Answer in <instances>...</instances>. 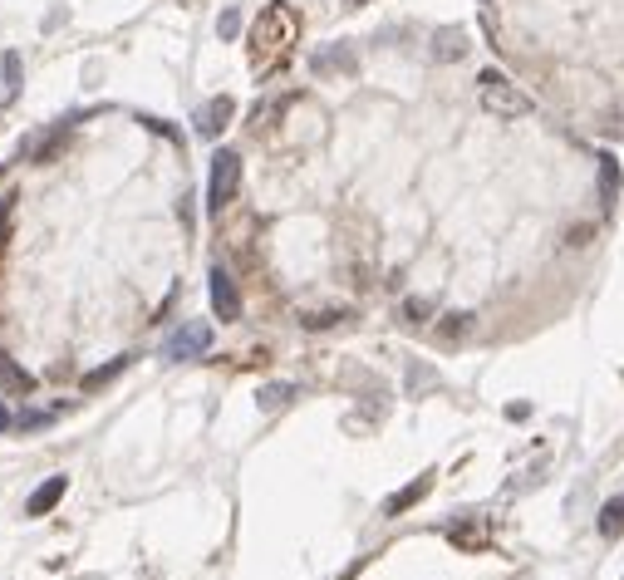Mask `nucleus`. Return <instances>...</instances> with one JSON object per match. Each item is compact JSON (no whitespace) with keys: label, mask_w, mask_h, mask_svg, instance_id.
<instances>
[{"label":"nucleus","mask_w":624,"mask_h":580,"mask_svg":"<svg viewBox=\"0 0 624 580\" xmlns=\"http://www.w3.org/2000/svg\"><path fill=\"white\" fill-rule=\"evenodd\" d=\"M477 330V315H467V310H453L448 320H438V345H462L467 335Z\"/></svg>","instance_id":"4468645a"},{"label":"nucleus","mask_w":624,"mask_h":580,"mask_svg":"<svg viewBox=\"0 0 624 580\" xmlns=\"http://www.w3.org/2000/svg\"><path fill=\"white\" fill-rule=\"evenodd\" d=\"M236 187H241V153L222 148V153L212 158V177H207V207L222 212L231 197H236Z\"/></svg>","instance_id":"7ed1b4c3"},{"label":"nucleus","mask_w":624,"mask_h":580,"mask_svg":"<svg viewBox=\"0 0 624 580\" xmlns=\"http://www.w3.org/2000/svg\"><path fill=\"white\" fill-rule=\"evenodd\" d=\"M482 5H492V0H482Z\"/></svg>","instance_id":"a878e982"},{"label":"nucleus","mask_w":624,"mask_h":580,"mask_svg":"<svg viewBox=\"0 0 624 580\" xmlns=\"http://www.w3.org/2000/svg\"><path fill=\"white\" fill-rule=\"evenodd\" d=\"M30 389H35V379L10 354H0V394H30Z\"/></svg>","instance_id":"2eb2a0df"},{"label":"nucleus","mask_w":624,"mask_h":580,"mask_svg":"<svg viewBox=\"0 0 624 580\" xmlns=\"http://www.w3.org/2000/svg\"><path fill=\"white\" fill-rule=\"evenodd\" d=\"M477 104H482L492 118H526L536 109L516 84H507L502 69H482V74H477Z\"/></svg>","instance_id":"f03ea898"},{"label":"nucleus","mask_w":624,"mask_h":580,"mask_svg":"<svg viewBox=\"0 0 624 580\" xmlns=\"http://www.w3.org/2000/svg\"><path fill=\"white\" fill-rule=\"evenodd\" d=\"M64 492H69V477H64V472H59V477H50V482H40V487L30 492V502H25V517H45V512L55 507Z\"/></svg>","instance_id":"9b49d317"},{"label":"nucleus","mask_w":624,"mask_h":580,"mask_svg":"<svg viewBox=\"0 0 624 580\" xmlns=\"http://www.w3.org/2000/svg\"><path fill=\"white\" fill-rule=\"evenodd\" d=\"M231 114H236V99H231V94H217L212 104H202V114H197V133H202V138H217V133L231 123Z\"/></svg>","instance_id":"9d476101"},{"label":"nucleus","mask_w":624,"mask_h":580,"mask_svg":"<svg viewBox=\"0 0 624 580\" xmlns=\"http://www.w3.org/2000/svg\"><path fill=\"white\" fill-rule=\"evenodd\" d=\"M207 349H212V325H207V320H187V325H177L168 335L163 354H168V359H197V354H207Z\"/></svg>","instance_id":"20e7f679"},{"label":"nucleus","mask_w":624,"mask_h":580,"mask_svg":"<svg viewBox=\"0 0 624 580\" xmlns=\"http://www.w3.org/2000/svg\"><path fill=\"white\" fill-rule=\"evenodd\" d=\"M256 404H261V413H276V408L295 404V384H266V389L256 394Z\"/></svg>","instance_id":"a211bd4d"},{"label":"nucleus","mask_w":624,"mask_h":580,"mask_svg":"<svg viewBox=\"0 0 624 580\" xmlns=\"http://www.w3.org/2000/svg\"><path fill=\"white\" fill-rule=\"evenodd\" d=\"M340 320H344V310H315V315H305V330H330Z\"/></svg>","instance_id":"6ab92c4d"},{"label":"nucleus","mask_w":624,"mask_h":580,"mask_svg":"<svg viewBox=\"0 0 624 580\" xmlns=\"http://www.w3.org/2000/svg\"><path fill=\"white\" fill-rule=\"evenodd\" d=\"M20 84H25V59L15 50H0V109H10L20 99Z\"/></svg>","instance_id":"6e6552de"},{"label":"nucleus","mask_w":624,"mask_h":580,"mask_svg":"<svg viewBox=\"0 0 624 580\" xmlns=\"http://www.w3.org/2000/svg\"><path fill=\"white\" fill-rule=\"evenodd\" d=\"M212 310L222 315V320H241V295H236V286H231V276L222 271V266H212Z\"/></svg>","instance_id":"0eeeda50"},{"label":"nucleus","mask_w":624,"mask_h":580,"mask_svg":"<svg viewBox=\"0 0 624 580\" xmlns=\"http://www.w3.org/2000/svg\"><path fill=\"white\" fill-rule=\"evenodd\" d=\"M408 384H413V394H418V389H423V384H433V374H428V369H418V364H413V374H408Z\"/></svg>","instance_id":"b1692460"},{"label":"nucleus","mask_w":624,"mask_h":580,"mask_svg":"<svg viewBox=\"0 0 624 580\" xmlns=\"http://www.w3.org/2000/svg\"><path fill=\"white\" fill-rule=\"evenodd\" d=\"M403 320H408V325H423V320H428V300H408V305H403Z\"/></svg>","instance_id":"412c9836"},{"label":"nucleus","mask_w":624,"mask_h":580,"mask_svg":"<svg viewBox=\"0 0 624 580\" xmlns=\"http://www.w3.org/2000/svg\"><path fill=\"white\" fill-rule=\"evenodd\" d=\"M5 428H10V413H5V404H0V433H5Z\"/></svg>","instance_id":"393cba45"},{"label":"nucleus","mask_w":624,"mask_h":580,"mask_svg":"<svg viewBox=\"0 0 624 580\" xmlns=\"http://www.w3.org/2000/svg\"><path fill=\"white\" fill-rule=\"evenodd\" d=\"M310 69H315L320 79H330V74H354V69H359V55H354V45H344V40H335V45L315 50V59H310Z\"/></svg>","instance_id":"39448f33"},{"label":"nucleus","mask_w":624,"mask_h":580,"mask_svg":"<svg viewBox=\"0 0 624 580\" xmlns=\"http://www.w3.org/2000/svg\"><path fill=\"white\" fill-rule=\"evenodd\" d=\"M64 128H69V118L55 123V128H40V133L20 138V158H30V163H50V158L59 153V143H64Z\"/></svg>","instance_id":"423d86ee"},{"label":"nucleus","mask_w":624,"mask_h":580,"mask_svg":"<svg viewBox=\"0 0 624 580\" xmlns=\"http://www.w3.org/2000/svg\"><path fill=\"white\" fill-rule=\"evenodd\" d=\"M448 536H453V546H462V551H482V546H487V526L482 522H453Z\"/></svg>","instance_id":"dca6fc26"},{"label":"nucleus","mask_w":624,"mask_h":580,"mask_svg":"<svg viewBox=\"0 0 624 580\" xmlns=\"http://www.w3.org/2000/svg\"><path fill=\"white\" fill-rule=\"evenodd\" d=\"M595 168H600V207H605V212H615V197H620V187H624L620 163H615L610 153H600V158H595Z\"/></svg>","instance_id":"f8f14e48"},{"label":"nucleus","mask_w":624,"mask_h":580,"mask_svg":"<svg viewBox=\"0 0 624 580\" xmlns=\"http://www.w3.org/2000/svg\"><path fill=\"white\" fill-rule=\"evenodd\" d=\"M605 133H610V138H624V109H615V114L605 118Z\"/></svg>","instance_id":"5701e85b"},{"label":"nucleus","mask_w":624,"mask_h":580,"mask_svg":"<svg viewBox=\"0 0 624 580\" xmlns=\"http://www.w3.org/2000/svg\"><path fill=\"white\" fill-rule=\"evenodd\" d=\"M217 30H222V40H231V35L241 30V15H236V10H227V15L217 20Z\"/></svg>","instance_id":"4be33fe9"},{"label":"nucleus","mask_w":624,"mask_h":580,"mask_svg":"<svg viewBox=\"0 0 624 580\" xmlns=\"http://www.w3.org/2000/svg\"><path fill=\"white\" fill-rule=\"evenodd\" d=\"M433 482H438V472H423V477H413V482H408L403 492H394V497L384 502V517H403L408 507H418V502H423V497L433 492Z\"/></svg>","instance_id":"1a4fd4ad"},{"label":"nucleus","mask_w":624,"mask_h":580,"mask_svg":"<svg viewBox=\"0 0 624 580\" xmlns=\"http://www.w3.org/2000/svg\"><path fill=\"white\" fill-rule=\"evenodd\" d=\"M295 40H300V15H295L285 0L266 5L261 20L251 25V64H256V69H276V64H285Z\"/></svg>","instance_id":"f257e3e1"},{"label":"nucleus","mask_w":624,"mask_h":580,"mask_svg":"<svg viewBox=\"0 0 624 580\" xmlns=\"http://www.w3.org/2000/svg\"><path fill=\"white\" fill-rule=\"evenodd\" d=\"M123 364H128V354H123V359H114V364H104V369H94V374L84 379V389H99L104 379H114V374H118V369H123Z\"/></svg>","instance_id":"aec40b11"},{"label":"nucleus","mask_w":624,"mask_h":580,"mask_svg":"<svg viewBox=\"0 0 624 580\" xmlns=\"http://www.w3.org/2000/svg\"><path fill=\"white\" fill-rule=\"evenodd\" d=\"M600 536H605V541H620L624 536V497H610V502L600 507Z\"/></svg>","instance_id":"f3484780"},{"label":"nucleus","mask_w":624,"mask_h":580,"mask_svg":"<svg viewBox=\"0 0 624 580\" xmlns=\"http://www.w3.org/2000/svg\"><path fill=\"white\" fill-rule=\"evenodd\" d=\"M462 55H467V35H462L457 25H448V30L433 35V59H438V64H457Z\"/></svg>","instance_id":"ddd939ff"}]
</instances>
